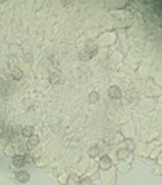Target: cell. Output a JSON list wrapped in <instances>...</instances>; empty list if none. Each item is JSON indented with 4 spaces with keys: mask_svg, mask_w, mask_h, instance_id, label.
<instances>
[{
    "mask_svg": "<svg viewBox=\"0 0 162 185\" xmlns=\"http://www.w3.org/2000/svg\"><path fill=\"white\" fill-rule=\"evenodd\" d=\"M96 97H97V94H96V93H93V94H91V100H96Z\"/></svg>",
    "mask_w": 162,
    "mask_h": 185,
    "instance_id": "cell-11",
    "label": "cell"
},
{
    "mask_svg": "<svg viewBox=\"0 0 162 185\" xmlns=\"http://www.w3.org/2000/svg\"><path fill=\"white\" fill-rule=\"evenodd\" d=\"M96 148H97V147H93V150L90 151V154H91V156H94V154L97 153V150H96Z\"/></svg>",
    "mask_w": 162,
    "mask_h": 185,
    "instance_id": "cell-10",
    "label": "cell"
},
{
    "mask_svg": "<svg viewBox=\"0 0 162 185\" xmlns=\"http://www.w3.org/2000/svg\"><path fill=\"white\" fill-rule=\"evenodd\" d=\"M77 185H93V182H91V179H88V178H82V179H79Z\"/></svg>",
    "mask_w": 162,
    "mask_h": 185,
    "instance_id": "cell-6",
    "label": "cell"
},
{
    "mask_svg": "<svg viewBox=\"0 0 162 185\" xmlns=\"http://www.w3.org/2000/svg\"><path fill=\"white\" fill-rule=\"evenodd\" d=\"M16 178H17V181H20V182H26L28 179H29V175L26 171H17L16 173Z\"/></svg>",
    "mask_w": 162,
    "mask_h": 185,
    "instance_id": "cell-3",
    "label": "cell"
},
{
    "mask_svg": "<svg viewBox=\"0 0 162 185\" xmlns=\"http://www.w3.org/2000/svg\"><path fill=\"white\" fill-rule=\"evenodd\" d=\"M22 131H23V134H25V136H28V137H29V136H32V127H25L23 130H22Z\"/></svg>",
    "mask_w": 162,
    "mask_h": 185,
    "instance_id": "cell-7",
    "label": "cell"
},
{
    "mask_svg": "<svg viewBox=\"0 0 162 185\" xmlns=\"http://www.w3.org/2000/svg\"><path fill=\"white\" fill-rule=\"evenodd\" d=\"M28 144H29L31 147H34V145H37V144H39V136H36V134H32V136H29V139H28Z\"/></svg>",
    "mask_w": 162,
    "mask_h": 185,
    "instance_id": "cell-5",
    "label": "cell"
},
{
    "mask_svg": "<svg viewBox=\"0 0 162 185\" xmlns=\"http://www.w3.org/2000/svg\"><path fill=\"white\" fill-rule=\"evenodd\" d=\"M110 165H111L110 157H108V156H102V157H100V167H102V168H108Z\"/></svg>",
    "mask_w": 162,
    "mask_h": 185,
    "instance_id": "cell-4",
    "label": "cell"
},
{
    "mask_svg": "<svg viewBox=\"0 0 162 185\" xmlns=\"http://www.w3.org/2000/svg\"><path fill=\"white\" fill-rule=\"evenodd\" d=\"M23 159H25V164H31L32 162V156L31 154H23Z\"/></svg>",
    "mask_w": 162,
    "mask_h": 185,
    "instance_id": "cell-9",
    "label": "cell"
},
{
    "mask_svg": "<svg viewBox=\"0 0 162 185\" xmlns=\"http://www.w3.org/2000/svg\"><path fill=\"white\" fill-rule=\"evenodd\" d=\"M13 77H16V79H20L22 77V71L19 68H14L13 70Z\"/></svg>",
    "mask_w": 162,
    "mask_h": 185,
    "instance_id": "cell-8",
    "label": "cell"
},
{
    "mask_svg": "<svg viewBox=\"0 0 162 185\" xmlns=\"http://www.w3.org/2000/svg\"><path fill=\"white\" fill-rule=\"evenodd\" d=\"M23 164H25V159H23V156L16 154V156L13 157V165H14V167H22Z\"/></svg>",
    "mask_w": 162,
    "mask_h": 185,
    "instance_id": "cell-2",
    "label": "cell"
},
{
    "mask_svg": "<svg viewBox=\"0 0 162 185\" xmlns=\"http://www.w3.org/2000/svg\"><path fill=\"white\" fill-rule=\"evenodd\" d=\"M108 94H110V97H113V99H119V97H121V90H119L117 86H111V88L108 90Z\"/></svg>",
    "mask_w": 162,
    "mask_h": 185,
    "instance_id": "cell-1",
    "label": "cell"
}]
</instances>
